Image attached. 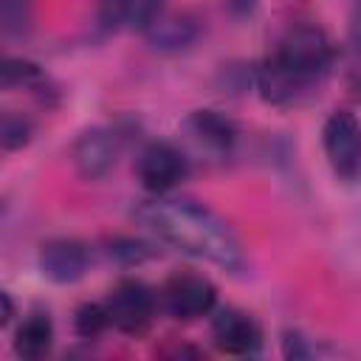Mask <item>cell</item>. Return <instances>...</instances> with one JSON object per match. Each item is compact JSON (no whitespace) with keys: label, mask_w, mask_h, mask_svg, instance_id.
<instances>
[{"label":"cell","mask_w":361,"mask_h":361,"mask_svg":"<svg viewBox=\"0 0 361 361\" xmlns=\"http://www.w3.org/2000/svg\"><path fill=\"white\" fill-rule=\"evenodd\" d=\"M133 220L158 243L186 257L206 259L228 274H240L245 268V251L237 231L206 203L175 197L172 192L149 195L147 200L135 203Z\"/></svg>","instance_id":"1"},{"label":"cell","mask_w":361,"mask_h":361,"mask_svg":"<svg viewBox=\"0 0 361 361\" xmlns=\"http://www.w3.org/2000/svg\"><path fill=\"white\" fill-rule=\"evenodd\" d=\"M333 68V42L313 25H290L274 45V51L254 68V85L268 104L290 107L313 93Z\"/></svg>","instance_id":"2"},{"label":"cell","mask_w":361,"mask_h":361,"mask_svg":"<svg viewBox=\"0 0 361 361\" xmlns=\"http://www.w3.org/2000/svg\"><path fill=\"white\" fill-rule=\"evenodd\" d=\"M104 305H107L113 330L124 336H144L158 316L161 299L147 282L127 276L110 288V293L104 296Z\"/></svg>","instance_id":"3"},{"label":"cell","mask_w":361,"mask_h":361,"mask_svg":"<svg viewBox=\"0 0 361 361\" xmlns=\"http://www.w3.org/2000/svg\"><path fill=\"white\" fill-rule=\"evenodd\" d=\"M192 172L189 155L172 141H147L135 155V175L149 195L175 192Z\"/></svg>","instance_id":"4"},{"label":"cell","mask_w":361,"mask_h":361,"mask_svg":"<svg viewBox=\"0 0 361 361\" xmlns=\"http://www.w3.org/2000/svg\"><path fill=\"white\" fill-rule=\"evenodd\" d=\"M322 147L336 178H361V118L353 110H336L322 127Z\"/></svg>","instance_id":"5"},{"label":"cell","mask_w":361,"mask_h":361,"mask_svg":"<svg viewBox=\"0 0 361 361\" xmlns=\"http://www.w3.org/2000/svg\"><path fill=\"white\" fill-rule=\"evenodd\" d=\"M161 310L178 322H195L212 316L217 307V288L200 274H175L158 290Z\"/></svg>","instance_id":"6"},{"label":"cell","mask_w":361,"mask_h":361,"mask_svg":"<svg viewBox=\"0 0 361 361\" xmlns=\"http://www.w3.org/2000/svg\"><path fill=\"white\" fill-rule=\"evenodd\" d=\"M212 341L226 355L251 358L262 353V327L251 313L240 307H214L212 310Z\"/></svg>","instance_id":"7"},{"label":"cell","mask_w":361,"mask_h":361,"mask_svg":"<svg viewBox=\"0 0 361 361\" xmlns=\"http://www.w3.org/2000/svg\"><path fill=\"white\" fill-rule=\"evenodd\" d=\"M121 152V135L113 127H90L79 133V138L71 147L73 169L85 180H102L113 172Z\"/></svg>","instance_id":"8"},{"label":"cell","mask_w":361,"mask_h":361,"mask_svg":"<svg viewBox=\"0 0 361 361\" xmlns=\"http://www.w3.org/2000/svg\"><path fill=\"white\" fill-rule=\"evenodd\" d=\"M183 133L209 158H228L237 147V124L220 110H192L183 118Z\"/></svg>","instance_id":"9"},{"label":"cell","mask_w":361,"mask_h":361,"mask_svg":"<svg viewBox=\"0 0 361 361\" xmlns=\"http://www.w3.org/2000/svg\"><path fill=\"white\" fill-rule=\"evenodd\" d=\"M90 259H93V254L82 240L54 237L39 245L37 265H39L42 276L51 279L54 285H73L87 274Z\"/></svg>","instance_id":"10"},{"label":"cell","mask_w":361,"mask_h":361,"mask_svg":"<svg viewBox=\"0 0 361 361\" xmlns=\"http://www.w3.org/2000/svg\"><path fill=\"white\" fill-rule=\"evenodd\" d=\"M144 34H147V42L155 51L178 54V51H186L197 39L200 25L189 14H158Z\"/></svg>","instance_id":"11"},{"label":"cell","mask_w":361,"mask_h":361,"mask_svg":"<svg viewBox=\"0 0 361 361\" xmlns=\"http://www.w3.org/2000/svg\"><path fill=\"white\" fill-rule=\"evenodd\" d=\"M164 0H99V17L107 28L147 31L161 14Z\"/></svg>","instance_id":"12"},{"label":"cell","mask_w":361,"mask_h":361,"mask_svg":"<svg viewBox=\"0 0 361 361\" xmlns=\"http://www.w3.org/2000/svg\"><path fill=\"white\" fill-rule=\"evenodd\" d=\"M54 347V322L45 310H31L14 330V353L25 361L48 355Z\"/></svg>","instance_id":"13"},{"label":"cell","mask_w":361,"mask_h":361,"mask_svg":"<svg viewBox=\"0 0 361 361\" xmlns=\"http://www.w3.org/2000/svg\"><path fill=\"white\" fill-rule=\"evenodd\" d=\"M0 82L3 87H23V90H31L34 96H39L45 102V96L54 93L45 71L31 62V59H23V56H6L3 65H0Z\"/></svg>","instance_id":"14"},{"label":"cell","mask_w":361,"mask_h":361,"mask_svg":"<svg viewBox=\"0 0 361 361\" xmlns=\"http://www.w3.org/2000/svg\"><path fill=\"white\" fill-rule=\"evenodd\" d=\"M110 324V313L104 302H85L73 310V330L79 338H99L102 333H107Z\"/></svg>","instance_id":"15"},{"label":"cell","mask_w":361,"mask_h":361,"mask_svg":"<svg viewBox=\"0 0 361 361\" xmlns=\"http://www.w3.org/2000/svg\"><path fill=\"white\" fill-rule=\"evenodd\" d=\"M107 254L118 265L130 268V265H141V262L152 259L158 254V248L147 240H138V237H113V240H107Z\"/></svg>","instance_id":"16"},{"label":"cell","mask_w":361,"mask_h":361,"mask_svg":"<svg viewBox=\"0 0 361 361\" xmlns=\"http://www.w3.org/2000/svg\"><path fill=\"white\" fill-rule=\"evenodd\" d=\"M34 135V124L31 118H25L23 113H14V110H6L3 113V121H0V144L6 152H14L20 147H25Z\"/></svg>","instance_id":"17"},{"label":"cell","mask_w":361,"mask_h":361,"mask_svg":"<svg viewBox=\"0 0 361 361\" xmlns=\"http://www.w3.org/2000/svg\"><path fill=\"white\" fill-rule=\"evenodd\" d=\"M34 0H0V23L6 37H23L31 28Z\"/></svg>","instance_id":"18"},{"label":"cell","mask_w":361,"mask_h":361,"mask_svg":"<svg viewBox=\"0 0 361 361\" xmlns=\"http://www.w3.org/2000/svg\"><path fill=\"white\" fill-rule=\"evenodd\" d=\"M282 355L290 361H302L313 355V344L299 333V330H285L282 333Z\"/></svg>","instance_id":"19"},{"label":"cell","mask_w":361,"mask_h":361,"mask_svg":"<svg viewBox=\"0 0 361 361\" xmlns=\"http://www.w3.org/2000/svg\"><path fill=\"white\" fill-rule=\"evenodd\" d=\"M350 42H353V45H355V51L361 54V0L355 3L353 17H350Z\"/></svg>","instance_id":"20"},{"label":"cell","mask_w":361,"mask_h":361,"mask_svg":"<svg viewBox=\"0 0 361 361\" xmlns=\"http://www.w3.org/2000/svg\"><path fill=\"white\" fill-rule=\"evenodd\" d=\"M0 299H3V324H8V322L14 319V302H11L8 290H3V293H0Z\"/></svg>","instance_id":"21"}]
</instances>
